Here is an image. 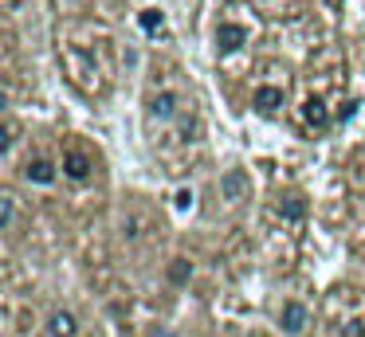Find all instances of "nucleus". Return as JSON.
<instances>
[{
  "label": "nucleus",
  "mask_w": 365,
  "mask_h": 337,
  "mask_svg": "<svg viewBox=\"0 0 365 337\" xmlns=\"http://www.w3.org/2000/svg\"><path fill=\"white\" fill-rule=\"evenodd\" d=\"M110 31L98 24H67L59 31V59L71 78V86L87 98H103L114 83V63H110Z\"/></svg>",
  "instance_id": "obj_1"
},
{
  "label": "nucleus",
  "mask_w": 365,
  "mask_h": 337,
  "mask_svg": "<svg viewBox=\"0 0 365 337\" xmlns=\"http://www.w3.org/2000/svg\"><path fill=\"white\" fill-rule=\"evenodd\" d=\"M181 114V94L173 86H161L150 94V122H173Z\"/></svg>",
  "instance_id": "obj_2"
},
{
  "label": "nucleus",
  "mask_w": 365,
  "mask_h": 337,
  "mask_svg": "<svg viewBox=\"0 0 365 337\" xmlns=\"http://www.w3.org/2000/svg\"><path fill=\"white\" fill-rule=\"evenodd\" d=\"M247 43V28L236 20H220V28H216V51L220 55H232L240 51V47Z\"/></svg>",
  "instance_id": "obj_3"
},
{
  "label": "nucleus",
  "mask_w": 365,
  "mask_h": 337,
  "mask_svg": "<svg viewBox=\"0 0 365 337\" xmlns=\"http://www.w3.org/2000/svg\"><path fill=\"white\" fill-rule=\"evenodd\" d=\"M287 102L283 86H271V83H259L252 90V106L259 110V114H279V106Z\"/></svg>",
  "instance_id": "obj_4"
},
{
  "label": "nucleus",
  "mask_w": 365,
  "mask_h": 337,
  "mask_svg": "<svg viewBox=\"0 0 365 337\" xmlns=\"http://www.w3.org/2000/svg\"><path fill=\"white\" fill-rule=\"evenodd\" d=\"M91 169H95V157H91L87 149H67V153H63V177L87 180Z\"/></svg>",
  "instance_id": "obj_5"
},
{
  "label": "nucleus",
  "mask_w": 365,
  "mask_h": 337,
  "mask_svg": "<svg viewBox=\"0 0 365 337\" xmlns=\"http://www.w3.org/2000/svg\"><path fill=\"white\" fill-rule=\"evenodd\" d=\"M220 192H224V200L240 204L247 192H252V180H247V172H244V169H228V172L220 177Z\"/></svg>",
  "instance_id": "obj_6"
},
{
  "label": "nucleus",
  "mask_w": 365,
  "mask_h": 337,
  "mask_svg": "<svg viewBox=\"0 0 365 337\" xmlns=\"http://www.w3.org/2000/svg\"><path fill=\"white\" fill-rule=\"evenodd\" d=\"M24 180L28 185H51V180H56V165H51L48 157H32V161L24 165Z\"/></svg>",
  "instance_id": "obj_7"
},
{
  "label": "nucleus",
  "mask_w": 365,
  "mask_h": 337,
  "mask_svg": "<svg viewBox=\"0 0 365 337\" xmlns=\"http://www.w3.org/2000/svg\"><path fill=\"white\" fill-rule=\"evenodd\" d=\"M48 333H51V337H75V333H79V321H75V313L56 310V313H51V321H48Z\"/></svg>",
  "instance_id": "obj_8"
},
{
  "label": "nucleus",
  "mask_w": 365,
  "mask_h": 337,
  "mask_svg": "<svg viewBox=\"0 0 365 337\" xmlns=\"http://www.w3.org/2000/svg\"><path fill=\"white\" fill-rule=\"evenodd\" d=\"M279 321H283L287 333H299V329L307 326V306H302V302H287L283 313H279Z\"/></svg>",
  "instance_id": "obj_9"
},
{
  "label": "nucleus",
  "mask_w": 365,
  "mask_h": 337,
  "mask_svg": "<svg viewBox=\"0 0 365 337\" xmlns=\"http://www.w3.org/2000/svg\"><path fill=\"white\" fill-rule=\"evenodd\" d=\"M302 122L314 125V130H322V125L330 122V118H326V102L322 98H307V102H302Z\"/></svg>",
  "instance_id": "obj_10"
},
{
  "label": "nucleus",
  "mask_w": 365,
  "mask_h": 337,
  "mask_svg": "<svg viewBox=\"0 0 365 337\" xmlns=\"http://www.w3.org/2000/svg\"><path fill=\"white\" fill-rule=\"evenodd\" d=\"M145 232H153L150 216H122V235H126V239H142Z\"/></svg>",
  "instance_id": "obj_11"
},
{
  "label": "nucleus",
  "mask_w": 365,
  "mask_h": 337,
  "mask_svg": "<svg viewBox=\"0 0 365 337\" xmlns=\"http://www.w3.org/2000/svg\"><path fill=\"white\" fill-rule=\"evenodd\" d=\"M279 216H287V219H302V216H307V204H302L299 196H287V200H279Z\"/></svg>",
  "instance_id": "obj_12"
},
{
  "label": "nucleus",
  "mask_w": 365,
  "mask_h": 337,
  "mask_svg": "<svg viewBox=\"0 0 365 337\" xmlns=\"http://www.w3.org/2000/svg\"><path fill=\"white\" fill-rule=\"evenodd\" d=\"M142 24H145V31H158V28H161V12L145 8V12H142Z\"/></svg>",
  "instance_id": "obj_13"
},
{
  "label": "nucleus",
  "mask_w": 365,
  "mask_h": 337,
  "mask_svg": "<svg viewBox=\"0 0 365 337\" xmlns=\"http://www.w3.org/2000/svg\"><path fill=\"white\" fill-rule=\"evenodd\" d=\"M0 227H12V196L0 200Z\"/></svg>",
  "instance_id": "obj_14"
},
{
  "label": "nucleus",
  "mask_w": 365,
  "mask_h": 337,
  "mask_svg": "<svg viewBox=\"0 0 365 337\" xmlns=\"http://www.w3.org/2000/svg\"><path fill=\"white\" fill-rule=\"evenodd\" d=\"M169 274H173V282H185L189 279V263H185V259H173V271Z\"/></svg>",
  "instance_id": "obj_15"
},
{
  "label": "nucleus",
  "mask_w": 365,
  "mask_h": 337,
  "mask_svg": "<svg viewBox=\"0 0 365 337\" xmlns=\"http://www.w3.org/2000/svg\"><path fill=\"white\" fill-rule=\"evenodd\" d=\"M255 4H267V0H255Z\"/></svg>",
  "instance_id": "obj_16"
}]
</instances>
